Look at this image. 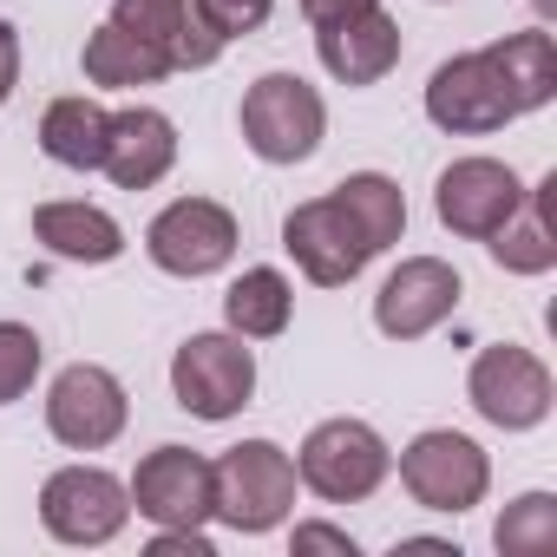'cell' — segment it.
I'll return each mask as SVG.
<instances>
[{
    "mask_svg": "<svg viewBox=\"0 0 557 557\" xmlns=\"http://www.w3.org/2000/svg\"><path fill=\"white\" fill-rule=\"evenodd\" d=\"M210 472H216V518L230 531H243V537L275 531L296 511V492H302L296 459L275 440H243L223 459H210Z\"/></svg>",
    "mask_w": 557,
    "mask_h": 557,
    "instance_id": "cell-1",
    "label": "cell"
},
{
    "mask_svg": "<svg viewBox=\"0 0 557 557\" xmlns=\"http://www.w3.org/2000/svg\"><path fill=\"white\" fill-rule=\"evenodd\" d=\"M329 138V106L302 73H262L243 92V145L262 164H309Z\"/></svg>",
    "mask_w": 557,
    "mask_h": 557,
    "instance_id": "cell-2",
    "label": "cell"
},
{
    "mask_svg": "<svg viewBox=\"0 0 557 557\" xmlns=\"http://www.w3.org/2000/svg\"><path fill=\"white\" fill-rule=\"evenodd\" d=\"M394 472V446L368 426V420H322L309 426L302 453H296V479L322 498V505H361L387 485Z\"/></svg>",
    "mask_w": 557,
    "mask_h": 557,
    "instance_id": "cell-3",
    "label": "cell"
},
{
    "mask_svg": "<svg viewBox=\"0 0 557 557\" xmlns=\"http://www.w3.org/2000/svg\"><path fill=\"white\" fill-rule=\"evenodd\" d=\"M400 485H407V498H413L420 511L459 518V511L485 505V492H492V459H485L479 440H466V433H453V426H426V433H413V440L400 446Z\"/></svg>",
    "mask_w": 557,
    "mask_h": 557,
    "instance_id": "cell-4",
    "label": "cell"
},
{
    "mask_svg": "<svg viewBox=\"0 0 557 557\" xmlns=\"http://www.w3.org/2000/svg\"><path fill=\"white\" fill-rule=\"evenodd\" d=\"M171 394L190 420H236L256 394V348L230 329H210V335H190L177 355H171Z\"/></svg>",
    "mask_w": 557,
    "mask_h": 557,
    "instance_id": "cell-5",
    "label": "cell"
},
{
    "mask_svg": "<svg viewBox=\"0 0 557 557\" xmlns=\"http://www.w3.org/2000/svg\"><path fill=\"white\" fill-rule=\"evenodd\" d=\"M466 400H472V413H479L485 426H498V433H531V426L550 420V407H557V381H550V368H544L531 348H518V342H492V348L472 355Z\"/></svg>",
    "mask_w": 557,
    "mask_h": 557,
    "instance_id": "cell-6",
    "label": "cell"
},
{
    "mask_svg": "<svg viewBox=\"0 0 557 557\" xmlns=\"http://www.w3.org/2000/svg\"><path fill=\"white\" fill-rule=\"evenodd\" d=\"M40 524H47L53 544L99 550V544H112L132 524V492L106 466H60L40 485Z\"/></svg>",
    "mask_w": 557,
    "mask_h": 557,
    "instance_id": "cell-7",
    "label": "cell"
},
{
    "mask_svg": "<svg viewBox=\"0 0 557 557\" xmlns=\"http://www.w3.org/2000/svg\"><path fill=\"white\" fill-rule=\"evenodd\" d=\"M125 492L151 531H203L216 518V472L190 446H151Z\"/></svg>",
    "mask_w": 557,
    "mask_h": 557,
    "instance_id": "cell-8",
    "label": "cell"
},
{
    "mask_svg": "<svg viewBox=\"0 0 557 557\" xmlns=\"http://www.w3.org/2000/svg\"><path fill=\"white\" fill-rule=\"evenodd\" d=\"M236 243H243V230H236V216L216 197H177L145 230V256L164 275H184V283H203V275L230 269L236 262Z\"/></svg>",
    "mask_w": 557,
    "mask_h": 557,
    "instance_id": "cell-9",
    "label": "cell"
},
{
    "mask_svg": "<svg viewBox=\"0 0 557 557\" xmlns=\"http://www.w3.org/2000/svg\"><path fill=\"white\" fill-rule=\"evenodd\" d=\"M132 420V400H125V381L99 361H73L53 374L47 387V433L66 446V453H106Z\"/></svg>",
    "mask_w": 557,
    "mask_h": 557,
    "instance_id": "cell-10",
    "label": "cell"
},
{
    "mask_svg": "<svg viewBox=\"0 0 557 557\" xmlns=\"http://www.w3.org/2000/svg\"><path fill=\"white\" fill-rule=\"evenodd\" d=\"M283 249L296 256V269L315 289H348L355 275L374 262V243L361 236V223L342 210V197H309L283 216Z\"/></svg>",
    "mask_w": 557,
    "mask_h": 557,
    "instance_id": "cell-11",
    "label": "cell"
},
{
    "mask_svg": "<svg viewBox=\"0 0 557 557\" xmlns=\"http://www.w3.org/2000/svg\"><path fill=\"white\" fill-rule=\"evenodd\" d=\"M459 296H466V283L446 256H407V262H394V275L374 296V329L387 342H420L459 315Z\"/></svg>",
    "mask_w": 557,
    "mask_h": 557,
    "instance_id": "cell-12",
    "label": "cell"
},
{
    "mask_svg": "<svg viewBox=\"0 0 557 557\" xmlns=\"http://www.w3.org/2000/svg\"><path fill=\"white\" fill-rule=\"evenodd\" d=\"M426 119L440 132H453V138H485V132H505L518 119V106L505 99V79L485 60V47L479 53H453V60L433 66V79H426Z\"/></svg>",
    "mask_w": 557,
    "mask_h": 557,
    "instance_id": "cell-13",
    "label": "cell"
},
{
    "mask_svg": "<svg viewBox=\"0 0 557 557\" xmlns=\"http://www.w3.org/2000/svg\"><path fill=\"white\" fill-rule=\"evenodd\" d=\"M524 203V177L505 164V158H453L433 184V210L453 236L466 243H485L511 210Z\"/></svg>",
    "mask_w": 557,
    "mask_h": 557,
    "instance_id": "cell-14",
    "label": "cell"
},
{
    "mask_svg": "<svg viewBox=\"0 0 557 557\" xmlns=\"http://www.w3.org/2000/svg\"><path fill=\"white\" fill-rule=\"evenodd\" d=\"M171 164H177V125H171L158 106H125V112H112L99 171H106L119 190H151V184L171 177Z\"/></svg>",
    "mask_w": 557,
    "mask_h": 557,
    "instance_id": "cell-15",
    "label": "cell"
},
{
    "mask_svg": "<svg viewBox=\"0 0 557 557\" xmlns=\"http://www.w3.org/2000/svg\"><path fill=\"white\" fill-rule=\"evenodd\" d=\"M315 53H322L329 79H342V86H381L400 66V21L387 8L348 14L335 27H315Z\"/></svg>",
    "mask_w": 557,
    "mask_h": 557,
    "instance_id": "cell-16",
    "label": "cell"
},
{
    "mask_svg": "<svg viewBox=\"0 0 557 557\" xmlns=\"http://www.w3.org/2000/svg\"><path fill=\"white\" fill-rule=\"evenodd\" d=\"M34 236L60 256V262H86V269H106L125 256V230L112 210L86 203V197H60V203H40L34 210Z\"/></svg>",
    "mask_w": 557,
    "mask_h": 557,
    "instance_id": "cell-17",
    "label": "cell"
},
{
    "mask_svg": "<svg viewBox=\"0 0 557 557\" xmlns=\"http://www.w3.org/2000/svg\"><path fill=\"white\" fill-rule=\"evenodd\" d=\"M550 197H557V171L550 177H537V184H524V203L485 236V249H492V262L505 269V275H550L557 269V223H550Z\"/></svg>",
    "mask_w": 557,
    "mask_h": 557,
    "instance_id": "cell-18",
    "label": "cell"
},
{
    "mask_svg": "<svg viewBox=\"0 0 557 557\" xmlns=\"http://www.w3.org/2000/svg\"><path fill=\"white\" fill-rule=\"evenodd\" d=\"M112 21L145 34V40H158L177 73H203V66L223 60V40L190 14V0H112Z\"/></svg>",
    "mask_w": 557,
    "mask_h": 557,
    "instance_id": "cell-19",
    "label": "cell"
},
{
    "mask_svg": "<svg viewBox=\"0 0 557 557\" xmlns=\"http://www.w3.org/2000/svg\"><path fill=\"white\" fill-rule=\"evenodd\" d=\"M79 66H86V79H92L99 92H132V86H158V79H171V73H177V66H171V53H164L158 40L132 34V27H119V21H106V27H92V34H86Z\"/></svg>",
    "mask_w": 557,
    "mask_h": 557,
    "instance_id": "cell-20",
    "label": "cell"
},
{
    "mask_svg": "<svg viewBox=\"0 0 557 557\" xmlns=\"http://www.w3.org/2000/svg\"><path fill=\"white\" fill-rule=\"evenodd\" d=\"M296 322V283L283 269H243L236 283L223 289V329L243 335V342H275V335H289Z\"/></svg>",
    "mask_w": 557,
    "mask_h": 557,
    "instance_id": "cell-21",
    "label": "cell"
},
{
    "mask_svg": "<svg viewBox=\"0 0 557 557\" xmlns=\"http://www.w3.org/2000/svg\"><path fill=\"white\" fill-rule=\"evenodd\" d=\"M485 60L498 66L505 99L518 106V119H524V112H544V106L557 99V40H550L544 27H524V34L492 40Z\"/></svg>",
    "mask_w": 557,
    "mask_h": 557,
    "instance_id": "cell-22",
    "label": "cell"
},
{
    "mask_svg": "<svg viewBox=\"0 0 557 557\" xmlns=\"http://www.w3.org/2000/svg\"><path fill=\"white\" fill-rule=\"evenodd\" d=\"M106 132H112V112H106L99 99H86V92L53 99V106L40 112V151H47L53 164H66V171H99Z\"/></svg>",
    "mask_w": 557,
    "mask_h": 557,
    "instance_id": "cell-23",
    "label": "cell"
},
{
    "mask_svg": "<svg viewBox=\"0 0 557 557\" xmlns=\"http://www.w3.org/2000/svg\"><path fill=\"white\" fill-rule=\"evenodd\" d=\"M335 197H342V210L361 223V236L374 243V256L407 236V197H400V184H394L387 171H348V177L335 184Z\"/></svg>",
    "mask_w": 557,
    "mask_h": 557,
    "instance_id": "cell-24",
    "label": "cell"
},
{
    "mask_svg": "<svg viewBox=\"0 0 557 557\" xmlns=\"http://www.w3.org/2000/svg\"><path fill=\"white\" fill-rule=\"evenodd\" d=\"M492 544H498L505 557H550V550H557V498H550V492L511 498V505L498 511V524H492Z\"/></svg>",
    "mask_w": 557,
    "mask_h": 557,
    "instance_id": "cell-25",
    "label": "cell"
},
{
    "mask_svg": "<svg viewBox=\"0 0 557 557\" xmlns=\"http://www.w3.org/2000/svg\"><path fill=\"white\" fill-rule=\"evenodd\" d=\"M40 368H47L40 335H34L27 322H0V407L27 400V394H34V381H40Z\"/></svg>",
    "mask_w": 557,
    "mask_h": 557,
    "instance_id": "cell-26",
    "label": "cell"
},
{
    "mask_svg": "<svg viewBox=\"0 0 557 557\" xmlns=\"http://www.w3.org/2000/svg\"><path fill=\"white\" fill-rule=\"evenodd\" d=\"M190 14L230 47V40H249V34H262L269 27V14H275V0H190Z\"/></svg>",
    "mask_w": 557,
    "mask_h": 557,
    "instance_id": "cell-27",
    "label": "cell"
},
{
    "mask_svg": "<svg viewBox=\"0 0 557 557\" xmlns=\"http://www.w3.org/2000/svg\"><path fill=\"white\" fill-rule=\"evenodd\" d=\"M289 544H296V550H335V557H355V550H361L342 524H322V518H302V524L289 531Z\"/></svg>",
    "mask_w": 557,
    "mask_h": 557,
    "instance_id": "cell-28",
    "label": "cell"
},
{
    "mask_svg": "<svg viewBox=\"0 0 557 557\" xmlns=\"http://www.w3.org/2000/svg\"><path fill=\"white\" fill-rule=\"evenodd\" d=\"M151 557H216V544H210V531H158Z\"/></svg>",
    "mask_w": 557,
    "mask_h": 557,
    "instance_id": "cell-29",
    "label": "cell"
},
{
    "mask_svg": "<svg viewBox=\"0 0 557 557\" xmlns=\"http://www.w3.org/2000/svg\"><path fill=\"white\" fill-rule=\"evenodd\" d=\"M14 86H21V34L14 21H0V106L14 99Z\"/></svg>",
    "mask_w": 557,
    "mask_h": 557,
    "instance_id": "cell-30",
    "label": "cell"
},
{
    "mask_svg": "<svg viewBox=\"0 0 557 557\" xmlns=\"http://www.w3.org/2000/svg\"><path fill=\"white\" fill-rule=\"evenodd\" d=\"M368 8H381V0H302V21H309V27H335V21L368 14Z\"/></svg>",
    "mask_w": 557,
    "mask_h": 557,
    "instance_id": "cell-31",
    "label": "cell"
},
{
    "mask_svg": "<svg viewBox=\"0 0 557 557\" xmlns=\"http://www.w3.org/2000/svg\"><path fill=\"white\" fill-rule=\"evenodd\" d=\"M531 8H537V14H557V0H531Z\"/></svg>",
    "mask_w": 557,
    "mask_h": 557,
    "instance_id": "cell-32",
    "label": "cell"
}]
</instances>
